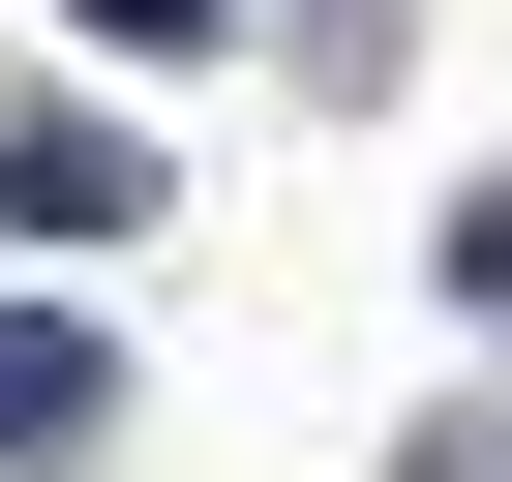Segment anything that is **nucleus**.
<instances>
[{
    "label": "nucleus",
    "instance_id": "obj_1",
    "mask_svg": "<svg viewBox=\"0 0 512 482\" xmlns=\"http://www.w3.org/2000/svg\"><path fill=\"white\" fill-rule=\"evenodd\" d=\"M121 211H151V151H121V121H61V91L0 121V241H121Z\"/></svg>",
    "mask_w": 512,
    "mask_h": 482
},
{
    "label": "nucleus",
    "instance_id": "obj_2",
    "mask_svg": "<svg viewBox=\"0 0 512 482\" xmlns=\"http://www.w3.org/2000/svg\"><path fill=\"white\" fill-rule=\"evenodd\" d=\"M0 452H91V332H0Z\"/></svg>",
    "mask_w": 512,
    "mask_h": 482
},
{
    "label": "nucleus",
    "instance_id": "obj_3",
    "mask_svg": "<svg viewBox=\"0 0 512 482\" xmlns=\"http://www.w3.org/2000/svg\"><path fill=\"white\" fill-rule=\"evenodd\" d=\"M91 31H211V0H91Z\"/></svg>",
    "mask_w": 512,
    "mask_h": 482
}]
</instances>
